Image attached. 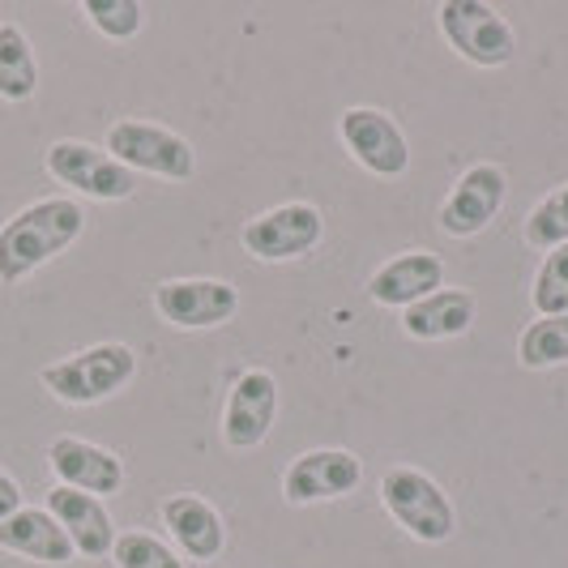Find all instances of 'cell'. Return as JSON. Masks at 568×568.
<instances>
[{"label":"cell","instance_id":"1","mask_svg":"<svg viewBox=\"0 0 568 568\" xmlns=\"http://www.w3.org/2000/svg\"><path fill=\"white\" fill-rule=\"evenodd\" d=\"M85 227L82 205L73 197H43L18 210L0 227V283L13 286L30 278L39 265L60 256Z\"/></svg>","mask_w":568,"mask_h":568},{"label":"cell","instance_id":"2","mask_svg":"<svg viewBox=\"0 0 568 568\" xmlns=\"http://www.w3.org/2000/svg\"><path fill=\"white\" fill-rule=\"evenodd\" d=\"M138 372V355L124 342H99L69 359H57L39 372L43 389L69 406H94V402L120 394Z\"/></svg>","mask_w":568,"mask_h":568},{"label":"cell","instance_id":"3","mask_svg":"<svg viewBox=\"0 0 568 568\" xmlns=\"http://www.w3.org/2000/svg\"><path fill=\"white\" fill-rule=\"evenodd\" d=\"M381 500L389 517L398 521L410 539L419 542H445L457 530V513L449 505V496L440 491V484L415 470V466H394L381 479Z\"/></svg>","mask_w":568,"mask_h":568},{"label":"cell","instance_id":"4","mask_svg":"<svg viewBox=\"0 0 568 568\" xmlns=\"http://www.w3.org/2000/svg\"><path fill=\"white\" fill-rule=\"evenodd\" d=\"M108 154L129 171H150L163 180H189L197 171V154L180 133L150 120H120L108 129Z\"/></svg>","mask_w":568,"mask_h":568},{"label":"cell","instance_id":"5","mask_svg":"<svg viewBox=\"0 0 568 568\" xmlns=\"http://www.w3.org/2000/svg\"><path fill=\"white\" fill-rule=\"evenodd\" d=\"M436 18H440V30H445L449 48H454L457 57L470 60V64L500 69V64L513 60V48H517L513 27L484 0H445L436 9Z\"/></svg>","mask_w":568,"mask_h":568},{"label":"cell","instance_id":"6","mask_svg":"<svg viewBox=\"0 0 568 568\" xmlns=\"http://www.w3.org/2000/svg\"><path fill=\"white\" fill-rule=\"evenodd\" d=\"M43 163L60 184L94 201H129L138 193V175L90 142H52Z\"/></svg>","mask_w":568,"mask_h":568},{"label":"cell","instance_id":"7","mask_svg":"<svg viewBox=\"0 0 568 568\" xmlns=\"http://www.w3.org/2000/svg\"><path fill=\"white\" fill-rule=\"evenodd\" d=\"M321 235H325V219L308 201H286L278 210H265L240 231L244 253L256 261H295V256L313 253Z\"/></svg>","mask_w":568,"mask_h":568},{"label":"cell","instance_id":"8","mask_svg":"<svg viewBox=\"0 0 568 568\" xmlns=\"http://www.w3.org/2000/svg\"><path fill=\"white\" fill-rule=\"evenodd\" d=\"M338 133L351 150V159L381 180H394L410 168L406 133L398 129V120L381 108H346L338 120Z\"/></svg>","mask_w":568,"mask_h":568},{"label":"cell","instance_id":"9","mask_svg":"<svg viewBox=\"0 0 568 568\" xmlns=\"http://www.w3.org/2000/svg\"><path fill=\"white\" fill-rule=\"evenodd\" d=\"M364 484V462L351 449H313L295 457L283 475L286 505H316V500H338Z\"/></svg>","mask_w":568,"mask_h":568},{"label":"cell","instance_id":"10","mask_svg":"<svg viewBox=\"0 0 568 568\" xmlns=\"http://www.w3.org/2000/svg\"><path fill=\"white\" fill-rule=\"evenodd\" d=\"M154 308L175 329H214L235 316L240 291L219 278H171L154 291Z\"/></svg>","mask_w":568,"mask_h":568},{"label":"cell","instance_id":"11","mask_svg":"<svg viewBox=\"0 0 568 568\" xmlns=\"http://www.w3.org/2000/svg\"><path fill=\"white\" fill-rule=\"evenodd\" d=\"M505 193H509V175L496 163H475L454 184L449 201L440 205V231L454 235V240L487 231L491 219L500 214V205H505Z\"/></svg>","mask_w":568,"mask_h":568},{"label":"cell","instance_id":"12","mask_svg":"<svg viewBox=\"0 0 568 568\" xmlns=\"http://www.w3.org/2000/svg\"><path fill=\"white\" fill-rule=\"evenodd\" d=\"M278 415V381L274 372L248 368L235 385H231V398L223 406V440L227 449H256Z\"/></svg>","mask_w":568,"mask_h":568},{"label":"cell","instance_id":"13","mask_svg":"<svg viewBox=\"0 0 568 568\" xmlns=\"http://www.w3.org/2000/svg\"><path fill=\"white\" fill-rule=\"evenodd\" d=\"M48 466L60 479V487H73V491H90V496H115L124 487V462L103 449V445H90L82 436H57L48 445Z\"/></svg>","mask_w":568,"mask_h":568},{"label":"cell","instance_id":"14","mask_svg":"<svg viewBox=\"0 0 568 568\" xmlns=\"http://www.w3.org/2000/svg\"><path fill=\"white\" fill-rule=\"evenodd\" d=\"M48 513L64 526V535H69L78 556H90V560L112 556L115 526H112V513H108V505L99 496L73 491V487H52L48 491Z\"/></svg>","mask_w":568,"mask_h":568},{"label":"cell","instance_id":"15","mask_svg":"<svg viewBox=\"0 0 568 568\" xmlns=\"http://www.w3.org/2000/svg\"><path fill=\"white\" fill-rule=\"evenodd\" d=\"M445 286V265H440V256L436 253H402L394 256L389 265H381L376 274H372L368 283V295L376 304H385V308H410V304H419L427 295H436Z\"/></svg>","mask_w":568,"mask_h":568},{"label":"cell","instance_id":"16","mask_svg":"<svg viewBox=\"0 0 568 568\" xmlns=\"http://www.w3.org/2000/svg\"><path fill=\"white\" fill-rule=\"evenodd\" d=\"M0 547L34 565H69L78 556L57 517L48 509H27V505L0 521Z\"/></svg>","mask_w":568,"mask_h":568},{"label":"cell","instance_id":"17","mask_svg":"<svg viewBox=\"0 0 568 568\" xmlns=\"http://www.w3.org/2000/svg\"><path fill=\"white\" fill-rule=\"evenodd\" d=\"M163 526L171 530V539L180 542V551L193 560H219L227 547L223 517L201 496H171L163 505Z\"/></svg>","mask_w":568,"mask_h":568},{"label":"cell","instance_id":"18","mask_svg":"<svg viewBox=\"0 0 568 568\" xmlns=\"http://www.w3.org/2000/svg\"><path fill=\"white\" fill-rule=\"evenodd\" d=\"M475 313H479V304H475L470 291H445V286H440L436 295H427V300L410 304V308L402 313V329L419 342L462 338V334L475 325Z\"/></svg>","mask_w":568,"mask_h":568},{"label":"cell","instance_id":"19","mask_svg":"<svg viewBox=\"0 0 568 568\" xmlns=\"http://www.w3.org/2000/svg\"><path fill=\"white\" fill-rule=\"evenodd\" d=\"M39 90V60L22 34V27L4 22L0 27V99L4 103H27Z\"/></svg>","mask_w":568,"mask_h":568},{"label":"cell","instance_id":"20","mask_svg":"<svg viewBox=\"0 0 568 568\" xmlns=\"http://www.w3.org/2000/svg\"><path fill=\"white\" fill-rule=\"evenodd\" d=\"M517 359H521V368L530 372L568 364V313L530 321L521 342H517Z\"/></svg>","mask_w":568,"mask_h":568},{"label":"cell","instance_id":"21","mask_svg":"<svg viewBox=\"0 0 568 568\" xmlns=\"http://www.w3.org/2000/svg\"><path fill=\"white\" fill-rule=\"evenodd\" d=\"M526 240H530L535 248H547V253L568 244V184L556 189V193H547V197L526 214Z\"/></svg>","mask_w":568,"mask_h":568},{"label":"cell","instance_id":"22","mask_svg":"<svg viewBox=\"0 0 568 568\" xmlns=\"http://www.w3.org/2000/svg\"><path fill=\"white\" fill-rule=\"evenodd\" d=\"M115 568H184V560L171 551L168 542H159L145 530H129V535H115Z\"/></svg>","mask_w":568,"mask_h":568},{"label":"cell","instance_id":"23","mask_svg":"<svg viewBox=\"0 0 568 568\" xmlns=\"http://www.w3.org/2000/svg\"><path fill=\"white\" fill-rule=\"evenodd\" d=\"M535 308L539 316H565L568 313V244L551 248L535 278Z\"/></svg>","mask_w":568,"mask_h":568},{"label":"cell","instance_id":"24","mask_svg":"<svg viewBox=\"0 0 568 568\" xmlns=\"http://www.w3.org/2000/svg\"><path fill=\"white\" fill-rule=\"evenodd\" d=\"M82 13L90 27L108 39H133L142 30V4L138 0H85Z\"/></svg>","mask_w":568,"mask_h":568},{"label":"cell","instance_id":"25","mask_svg":"<svg viewBox=\"0 0 568 568\" xmlns=\"http://www.w3.org/2000/svg\"><path fill=\"white\" fill-rule=\"evenodd\" d=\"M18 509H22V487H18V479H9V475L0 470V521L13 517Z\"/></svg>","mask_w":568,"mask_h":568}]
</instances>
